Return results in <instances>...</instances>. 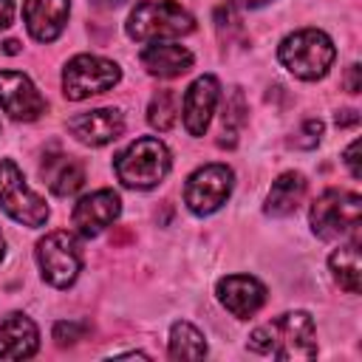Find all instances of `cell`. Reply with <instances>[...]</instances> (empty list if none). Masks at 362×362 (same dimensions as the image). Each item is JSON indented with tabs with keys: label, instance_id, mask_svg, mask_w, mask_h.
Instances as JSON below:
<instances>
[{
	"label": "cell",
	"instance_id": "cell-1",
	"mask_svg": "<svg viewBox=\"0 0 362 362\" xmlns=\"http://www.w3.org/2000/svg\"><path fill=\"white\" fill-rule=\"evenodd\" d=\"M249 348L257 354H272L277 359H314L317 356L314 320L305 311L280 314L249 334Z\"/></svg>",
	"mask_w": 362,
	"mask_h": 362
},
{
	"label": "cell",
	"instance_id": "cell-2",
	"mask_svg": "<svg viewBox=\"0 0 362 362\" xmlns=\"http://www.w3.org/2000/svg\"><path fill=\"white\" fill-rule=\"evenodd\" d=\"M362 198L345 189H325L311 206V229L322 240H359Z\"/></svg>",
	"mask_w": 362,
	"mask_h": 362
},
{
	"label": "cell",
	"instance_id": "cell-3",
	"mask_svg": "<svg viewBox=\"0 0 362 362\" xmlns=\"http://www.w3.org/2000/svg\"><path fill=\"white\" fill-rule=\"evenodd\" d=\"M127 37L136 42H158L164 37H181L195 28V20L175 0H141L127 17Z\"/></svg>",
	"mask_w": 362,
	"mask_h": 362
},
{
	"label": "cell",
	"instance_id": "cell-4",
	"mask_svg": "<svg viewBox=\"0 0 362 362\" xmlns=\"http://www.w3.org/2000/svg\"><path fill=\"white\" fill-rule=\"evenodd\" d=\"M277 57L297 79L311 82V79H320L328 74V68L337 57V48L328 34H322L317 28H303V31L288 34L280 42Z\"/></svg>",
	"mask_w": 362,
	"mask_h": 362
},
{
	"label": "cell",
	"instance_id": "cell-5",
	"mask_svg": "<svg viewBox=\"0 0 362 362\" xmlns=\"http://www.w3.org/2000/svg\"><path fill=\"white\" fill-rule=\"evenodd\" d=\"M116 178L130 187V189H150L156 184H161V178L170 170V153L167 147L153 139V136H141L136 139L127 150H122L113 161Z\"/></svg>",
	"mask_w": 362,
	"mask_h": 362
},
{
	"label": "cell",
	"instance_id": "cell-6",
	"mask_svg": "<svg viewBox=\"0 0 362 362\" xmlns=\"http://www.w3.org/2000/svg\"><path fill=\"white\" fill-rule=\"evenodd\" d=\"M0 209L17 223H25L31 229L48 221V204L25 184L20 167L8 158L0 161Z\"/></svg>",
	"mask_w": 362,
	"mask_h": 362
},
{
	"label": "cell",
	"instance_id": "cell-7",
	"mask_svg": "<svg viewBox=\"0 0 362 362\" xmlns=\"http://www.w3.org/2000/svg\"><path fill=\"white\" fill-rule=\"evenodd\" d=\"M119 79H122V71L116 62H110L105 57L79 54L62 71V93L71 102H82L88 96L110 90Z\"/></svg>",
	"mask_w": 362,
	"mask_h": 362
},
{
	"label": "cell",
	"instance_id": "cell-8",
	"mask_svg": "<svg viewBox=\"0 0 362 362\" xmlns=\"http://www.w3.org/2000/svg\"><path fill=\"white\" fill-rule=\"evenodd\" d=\"M37 263L45 283L54 288H68L82 269V255L68 232H51L37 243Z\"/></svg>",
	"mask_w": 362,
	"mask_h": 362
},
{
	"label": "cell",
	"instance_id": "cell-9",
	"mask_svg": "<svg viewBox=\"0 0 362 362\" xmlns=\"http://www.w3.org/2000/svg\"><path fill=\"white\" fill-rule=\"evenodd\" d=\"M235 175L226 164H206L198 167L184 187V201L195 215H212L215 209H221L232 192Z\"/></svg>",
	"mask_w": 362,
	"mask_h": 362
},
{
	"label": "cell",
	"instance_id": "cell-10",
	"mask_svg": "<svg viewBox=\"0 0 362 362\" xmlns=\"http://www.w3.org/2000/svg\"><path fill=\"white\" fill-rule=\"evenodd\" d=\"M0 107L17 122H34L45 113V99L20 71H0Z\"/></svg>",
	"mask_w": 362,
	"mask_h": 362
},
{
	"label": "cell",
	"instance_id": "cell-11",
	"mask_svg": "<svg viewBox=\"0 0 362 362\" xmlns=\"http://www.w3.org/2000/svg\"><path fill=\"white\" fill-rule=\"evenodd\" d=\"M122 212V201L113 189H96L85 198H79V204L74 206V226L82 238H96L105 226H110Z\"/></svg>",
	"mask_w": 362,
	"mask_h": 362
},
{
	"label": "cell",
	"instance_id": "cell-12",
	"mask_svg": "<svg viewBox=\"0 0 362 362\" xmlns=\"http://www.w3.org/2000/svg\"><path fill=\"white\" fill-rule=\"evenodd\" d=\"M215 294L223 303V308L232 311L238 320H246V317L257 314L260 305L266 303V286L257 277H249V274L221 277L218 286H215Z\"/></svg>",
	"mask_w": 362,
	"mask_h": 362
},
{
	"label": "cell",
	"instance_id": "cell-13",
	"mask_svg": "<svg viewBox=\"0 0 362 362\" xmlns=\"http://www.w3.org/2000/svg\"><path fill=\"white\" fill-rule=\"evenodd\" d=\"M218 96H221V85L212 74L198 76L187 88V93H184V127L189 136H204V130L209 127V119L215 113Z\"/></svg>",
	"mask_w": 362,
	"mask_h": 362
},
{
	"label": "cell",
	"instance_id": "cell-14",
	"mask_svg": "<svg viewBox=\"0 0 362 362\" xmlns=\"http://www.w3.org/2000/svg\"><path fill=\"white\" fill-rule=\"evenodd\" d=\"M68 130L90 147H102L124 133V116L116 107H96L88 113H79L68 122Z\"/></svg>",
	"mask_w": 362,
	"mask_h": 362
},
{
	"label": "cell",
	"instance_id": "cell-15",
	"mask_svg": "<svg viewBox=\"0 0 362 362\" xmlns=\"http://www.w3.org/2000/svg\"><path fill=\"white\" fill-rule=\"evenodd\" d=\"M68 0H25L23 20L37 42H54L68 23Z\"/></svg>",
	"mask_w": 362,
	"mask_h": 362
},
{
	"label": "cell",
	"instance_id": "cell-16",
	"mask_svg": "<svg viewBox=\"0 0 362 362\" xmlns=\"http://www.w3.org/2000/svg\"><path fill=\"white\" fill-rule=\"evenodd\" d=\"M40 175L48 184V189L54 195H62V198L65 195H74L85 184V167L74 156H65L59 150L45 153V158L40 164Z\"/></svg>",
	"mask_w": 362,
	"mask_h": 362
},
{
	"label": "cell",
	"instance_id": "cell-17",
	"mask_svg": "<svg viewBox=\"0 0 362 362\" xmlns=\"http://www.w3.org/2000/svg\"><path fill=\"white\" fill-rule=\"evenodd\" d=\"M40 342L37 325L25 314H8L0 322V359H28Z\"/></svg>",
	"mask_w": 362,
	"mask_h": 362
},
{
	"label": "cell",
	"instance_id": "cell-18",
	"mask_svg": "<svg viewBox=\"0 0 362 362\" xmlns=\"http://www.w3.org/2000/svg\"><path fill=\"white\" fill-rule=\"evenodd\" d=\"M139 59L147 68V74L161 76V79L181 76L192 68V54L184 45H175V42H153L141 51Z\"/></svg>",
	"mask_w": 362,
	"mask_h": 362
},
{
	"label": "cell",
	"instance_id": "cell-19",
	"mask_svg": "<svg viewBox=\"0 0 362 362\" xmlns=\"http://www.w3.org/2000/svg\"><path fill=\"white\" fill-rule=\"evenodd\" d=\"M303 195H305V178H303L300 173H283V175L272 184L263 209H266V215H272V218H286V215H291V212L300 206Z\"/></svg>",
	"mask_w": 362,
	"mask_h": 362
},
{
	"label": "cell",
	"instance_id": "cell-20",
	"mask_svg": "<svg viewBox=\"0 0 362 362\" xmlns=\"http://www.w3.org/2000/svg\"><path fill=\"white\" fill-rule=\"evenodd\" d=\"M331 272L337 277V283L348 291V294H359L362 288V263H359V240H348L345 246H339L331 257Z\"/></svg>",
	"mask_w": 362,
	"mask_h": 362
},
{
	"label": "cell",
	"instance_id": "cell-21",
	"mask_svg": "<svg viewBox=\"0 0 362 362\" xmlns=\"http://www.w3.org/2000/svg\"><path fill=\"white\" fill-rule=\"evenodd\" d=\"M170 356L173 359H204L206 356L204 334L189 322H175L170 328Z\"/></svg>",
	"mask_w": 362,
	"mask_h": 362
},
{
	"label": "cell",
	"instance_id": "cell-22",
	"mask_svg": "<svg viewBox=\"0 0 362 362\" xmlns=\"http://www.w3.org/2000/svg\"><path fill=\"white\" fill-rule=\"evenodd\" d=\"M246 99H243V90L240 88H232L229 99L223 102V116H221V136H218V144L221 147H235L238 141V133L246 122Z\"/></svg>",
	"mask_w": 362,
	"mask_h": 362
},
{
	"label": "cell",
	"instance_id": "cell-23",
	"mask_svg": "<svg viewBox=\"0 0 362 362\" xmlns=\"http://www.w3.org/2000/svg\"><path fill=\"white\" fill-rule=\"evenodd\" d=\"M175 113H178V96L164 88L158 90L153 99H150V107H147V122L156 127V130H170L175 124Z\"/></svg>",
	"mask_w": 362,
	"mask_h": 362
},
{
	"label": "cell",
	"instance_id": "cell-24",
	"mask_svg": "<svg viewBox=\"0 0 362 362\" xmlns=\"http://www.w3.org/2000/svg\"><path fill=\"white\" fill-rule=\"evenodd\" d=\"M320 136H322V122L320 119H305L303 127L297 130V136L288 139V144L297 147V150H311V147H317Z\"/></svg>",
	"mask_w": 362,
	"mask_h": 362
},
{
	"label": "cell",
	"instance_id": "cell-25",
	"mask_svg": "<svg viewBox=\"0 0 362 362\" xmlns=\"http://www.w3.org/2000/svg\"><path fill=\"white\" fill-rule=\"evenodd\" d=\"M215 28H218V37H221V42H229V40H232V34H243V28H240V20L235 17V11H232L229 6H221V8H215Z\"/></svg>",
	"mask_w": 362,
	"mask_h": 362
},
{
	"label": "cell",
	"instance_id": "cell-26",
	"mask_svg": "<svg viewBox=\"0 0 362 362\" xmlns=\"http://www.w3.org/2000/svg\"><path fill=\"white\" fill-rule=\"evenodd\" d=\"M85 331H88V325L85 322H57L54 325V339H57V345H74L76 339H82L85 337Z\"/></svg>",
	"mask_w": 362,
	"mask_h": 362
},
{
	"label": "cell",
	"instance_id": "cell-27",
	"mask_svg": "<svg viewBox=\"0 0 362 362\" xmlns=\"http://www.w3.org/2000/svg\"><path fill=\"white\" fill-rule=\"evenodd\" d=\"M356 153H359V141H351V144H348V150H345V156H342L354 178H359V175H362V170H359V158H356Z\"/></svg>",
	"mask_w": 362,
	"mask_h": 362
},
{
	"label": "cell",
	"instance_id": "cell-28",
	"mask_svg": "<svg viewBox=\"0 0 362 362\" xmlns=\"http://www.w3.org/2000/svg\"><path fill=\"white\" fill-rule=\"evenodd\" d=\"M14 17V0H0V31L11 25Z\"/></svg>",
	"mask_w": 362,
	"mask_h": 362
},
{
	"label": "cell",
	"instance_id": "cell-29",
	"mask_svg": "<svg viewBox=\"0 0 362 362\" xmlns=\"http://www.w3.org/2000/svg\"><path fill=\"white\" fill-rule=\"evenodd\" d=\"M359 65L354 62L351 68H348V79H345V85H348V93H359Z\"/></svg>",
	"mask_w": 362,
	"mask_h": 362
},
{
	"label": "cell",
	"instance_id": "cell-30",
	"mask_svg": "<svg viewBox=\"0 0 362 362\" xmlns=\"http://www.w3.org/2000/svg\"><path fill=\"white\" fill-rule=\"evenodd\" d=\"M356 122H359L356 110H342V113H337V124H339V127H348V124H356Z\"/></svg>",
	"mask_w": 362,
	"mask_h": 362
},
{
	"label": "cell",
	"instance_id": "cell-31",
	"mask_svg": "<svg viewBox=\"0 0 362 362\" xmlns=\"http://www.w3.org/2000/svg\"><path fill=\"white\" fill-rule=\"evenodd\" d=\"M232 3H238V6H243V8H260V6H266V3H272V0H232Z\"/></svg>",
	"mask_w": 362,
	"mask_h": 362
},
{
	"label": "cell",
	"instance_id": "cell-32",
	"mask_svg": "<svg viewBox=\"0 0 362 362\" xmlns=\"http://www.w3.org/2000/svg\"><path fill=\"white\" fill-rule=\"evenodd\" d=\"M93 6H99V8H116V6H122L124 0H90Z\"/></svg>",
	"mask_w": 362,
	"mask_h": 362
},
{
	"label": "cell",
	"instance_id": "cell-33",
	"mask_svg": "<svg viewBox=\"0 0 362 362\" xmlns=\"http://www.w3.org/2000/svg\"><path fill=\"white\" fill-rule=\"evenodd\" d=\"M3 51H6V54H17V51H20V42H17V40H8Z\"/></svg>",
	"mask_w": 362,
	"mask_h": 362
},
{
	"label": "cell",
	"instance_id": "cell-34",
	"mask_svg": "<svg viewBox=\"0 0 362 362\" xmlns=\"http://www.w3.org/2000/svg\"><path fill=\"white\" fill-rule=\"evenodd\" d=\"M3 249H6V243H3V232H0V257H3Z\"/></svg>",
	"mask_w": 362,
	"mask_h": 362
}]
</instances>
